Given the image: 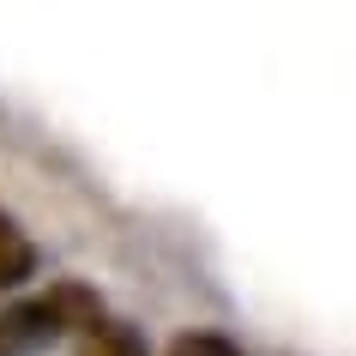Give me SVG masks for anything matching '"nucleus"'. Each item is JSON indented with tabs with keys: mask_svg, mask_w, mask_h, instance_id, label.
I'll return each instance as SVG.
<instances>
[{
	"mask_svg": "<svg viewBox=\"0 0 356 356\" xmlns=\"http://www.w3.org/2000/svg\"><path fill=\"white\" fill-rule=\"evenodd\" d=\"M97 320H103V302L85 284H55L49 296L24 302V308H13L0 320V344L6 350H37V344H49L60 332H91Z\"/></svg>",
	"mask_w": 356,
	"mask_h": 356,
	"instance_id": "1",
	"label": "nucleus"
},
{
	"mask_svg": "<svg viewBox=\"0 0 356 356\" xmlns=\"http://www.w3.org/2000/svg\"><path fill=\"white\" fill-rule=\"evenodd\" d=\"M79 356H145V344H139V332H133V326L97 320L91 332H85V344H79Z\"/></svg>",
	"mask_w": 356,
	"mask_h": 356,
	"instance_id": "3",
	"label": "nucleus"
},
{
	"mask_svg": "<svg viewBox=\"0 0 356 356\" xmlns=\"http://www.w3.org/2000/svg\"><path fill=\"white\" fill-rule=\"evenodd\" d=\"M31 266H37L31 242H24L19 229H13V218L0 211V290H13V284H24V278H31Z\"/></svg>",
	"mask_w": 356,
	"mask_h": 356,
	"instance_id": "2",
	"label": "nucleus"
},
{
	"mask_svg": "<svg viewBox=\"0 0 356 356\" xmlns=\"http://www.w3.org/2000/svg\"><path fill=\"white\" fill-rule=\"evenodd\" d=\"M169 356H242V350H236L224 332H181L169 344Z\"/></svg>",
	"mask_w": 356,
	"mask_h": 356,
	"instance_id": "4",
	"label": "nucleus"
}]
</instances>
